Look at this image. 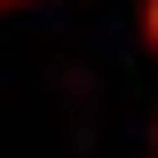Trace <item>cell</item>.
Here are the masks:
<instances>
[{"label": "cell", "instance_id": "cell-2", "mask_svg": "<svg viewBox=\"0 0 158 158\" xmlns=\"http://www.w3.org/2000/svg\"><path fill=\"white\" fill-rule=\"evenodd\" d=\"M0 8H24V0H0Z\"/></svg>", "mask_w": 158, "mask_h": 158}, {"label": "cell", "instance_id": "cell-1", "mask_svg": "<svg viewBox=\"0 0 158 158\" xmlns=\"http://www.w3.org/2000/svg\"><path fill=\"white\" fill-rule=\"evenodd\" d=\"M135 16H142V40H150V56H158V0H142Z\"/></svg>", "mask_w": 158, "mask_h": 158}]
</instances>
